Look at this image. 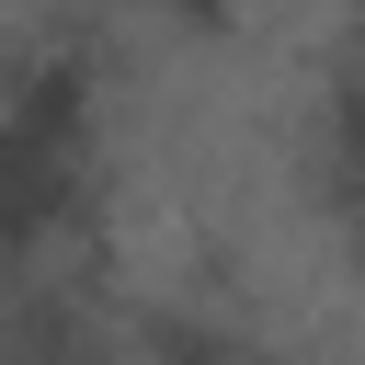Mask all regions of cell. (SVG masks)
<instances>
[{
  "label": "cell",
  "mask_w": 365,
  "mask_h": 365,
  "mask_svg": "<svg viewBox=\"0 0 365 365\" xmlns=\"http://www.w3.org/2000/svg\"><path fill=\"white\" fill-rule=\"evenodd\" d=\"M148 34H171V46H228L240 23H251V0H125Z\"/></svg>",
  "instance_id": "1"
},
{
  "label": "cell",
  "mask_w": 365,
  "mask_h": 365,
  "mask_svg": "<svg viewBox=\"0 0 365 365\" xmlns=\"http://www.w3.org/2000/svg\"><path fill=\"white\" fill-rule=\"evenodd\" d=\"M262 365H308V354H285V342H262Z\"/></svg>",
  "instance_id": "2"
}]
</instances>
